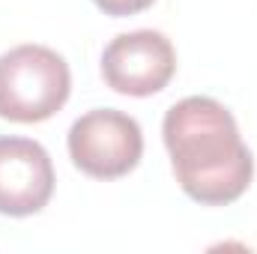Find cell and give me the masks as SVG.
<instances>
[{"instance_id":"6da1fadb","label":"cell","mask_w":257,"mask_h":254,"mask_svg":"<svg viewBox=\"0 0 257 254\" xmlns=\"http://www.w3.org/2000/svg\"><path fill=\"white\" fill-rule=\"evenodd\" d=\"M162 135L174 177L192 200L203 206H227L248 191L254 159L233 114L221 102L209 96L177 102L165 114Z\"/></svg>"},{"instance_id":"7a4b0ae2","label":"cell","mask_w":257,"mask_h":254,"mask_svg":"<svg viewBox=\"0 0 257 254\" xmlns=\"http://www.w3.org/2000/svg\"><path fill=\"white\" fill-rule=\"evenodd\" d=\"M69 63L45 45H18L0 54V117L42 123L69 99Z\"/></svg>"},{"instance_id":"3957f363","label":"cell","mask_w":257,"mask_h":254,"mask_svg":"<svg viewBox=\"0 0 257 254\" xmlns=\"http://www.w3.org/2000/svg\"><path fill=\"white\" fill-rule=\"evenodd\" d=\"M69 159L93 180H117L138 168L144 156V132L135 117L114 108H96L69 129Z\"/></svg>"},{"instance_id":"277c9868","label":"cell","mask_w":257,"mask_h":254,"mask_svg":"<svg viewBox=\"0 0 257 254\" xmlns=\"http://www.w3.org/2000/svg\"><path fill=\"white\" fill-rule=\"evenodd\" d=\"M177 72V51L159 30L120 33L102 51V78L114 93L153 96L171 84Z\"/></svg>"},{"instance_id":"5b68a950","label":"cell","mask_w":257,"mask_h":254,"mask_svg":"<svg viewBox=\"0 0 257 254\" xmlns=\"http://www.w3.org/2000/svg\"><path fill=\"white\" fill-rule=\"evenodd\" d=\"M51 194L54 165L48 150L30 138H0V215H36Z\"/></svg>"},{"instance_id":"8992f818","label":"cell","mask_w":257,"mask_h":254,"mask_svg":"<svg viewBox=\"0 0 257 254\" xmlns=\"http://www.w3.org/2000/svg\"><path fill=\"white\" fill-rule=\"evenodd\" d=\"M105 15H114V18H126V15H138L144 9H150L156 0H93Z\"/></svg>"}]
</instances>
